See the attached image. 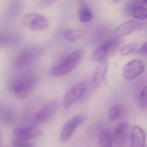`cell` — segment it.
I'll return each mask as SVG.
<instances>
[{"label": "cell", "instance_id": "603a6c76", "mask_svg": "<svg viewBox=\"0 0 147 147\" xmlns=\"http://www.w3.org/2000/svg\"><path fill=\"white\" fill-rule=\"evenodd\" d=\"M16 42V39L12 37H4L1 38V46H9L14 45Z\"/></svg>", "mask_w": 147, "mask_h": 147}, {"label": "cell", "instance_id": "3957f363", "mask_svg": "<svg viewBox=\"0 0 147 147\" xmlns=\"http://www.w3.org/2000/svg\"><path fill=\"white\" fill-rule=\"evenodd\" d=\"M22 24L35 32L44 31L49 26V21L45 16L35 13L24 15L22 20Z\"/></svg>", "mask_w": 147, "mask_h": 147}, {"label": "cell", "instance_id": "9c48e42d", "mask_svg": "<svg viewBox=\"0 0 147 147\" xmlns=\"http://www.w3.org/2000/svg\"><path fill=\"white\" fill-rule=\"evenodd\" d=\"M145 70V65L141 59H135L125 65L123 68V76L127 80H132L140 75Z\"/></svg>", "mask_w": 147, "mask_h": 147}, {"label": "cell", "instance_id": "5b68a950", "mask_svg": "<svg viewBox=\"0 0 147 147\" xmlns=\"http://www.w3.org/2000/svg\"><path fill=\"white\" fill-rule=\"evenodd\" d=\"M58 100L50 101L42 106L33 117L34 121L37 123H43L47 121L54 116L58 109Z\"/></svg>", "mask_w": 147, "mask_h": 147}, {"label": "cell", "instance_id": "d6986e66", "mask_svg": "<svg viewBox=\"0 0 147 147\" xmlns=\"http://www.w3.org/2000/svg\"><path fill=\"white\" fill-rule=\"evenodd\" d=\"M93 14L88 7H84L80 9L79 12V20L83 22H87L92 20Z\"/></svg>", "mask_w": 147, "mask_h": 147}, {"label": "cell", "instance_id": "7a4b0ae2", "mask_svg": "<svg viewBox=\"0 0 147 147\" xmlns=\"http://www.w3.org/2000/svg\"><path fill=\"white\" fill-rule=\"evenodd\" d=\"M83 55L82 50H75L60 63L51 68L50 70L51 76L60 77L71 72L80 63Z\"/></svg>", "mask_w": 147, "mask_h": 147}, {"label": "cell", "instance_id": "cb8c5ba5", "mask_svg": "<svg viewBox=\"0 0 147 147\" xmlns=\"http://www.w3.org/2000/svg\"><path fill=\"white\" fill-rule=\"evenodd\" d=\"M14 147H34L33 144L27 142V141L16 139L13 141Z\"/></svg>", "mask_w": 147, "mask_h": 147}, {"label": "cell", "instance_id": "484cf974", "mask_svg": "<svg viewBox=\"0 0 147 147\" xmlns=\"http://www.w3.org/2000/svg\"><path fill=\"white\" fill-rule=\"evenodd\" d=\"M142 3L144 6L147 7V0H142Z\"/></svg>", "mask_w": 147, "mask_h": 147}, {"label": "cell", "instance_id": "44dd1931", "mask_svg": "<svg viewBox=\"0 0 147 147\" xmlns=\"http://www.w3.org/2000/svg\"><path fill=\"white\" fill-rule=\"evenodd\" d=\"M139 104L142 109H146L147 106V86H143L140 95Z\"/></svg>", "mask_w": 147, "mask_h": 147}, {"label": "cell", "instance_id": "9a60e30c", "mask_svg": "<svg viewBox=\"0 0 147 147\" xmlns=\"http://www.w3.org/2000/svg\"><path fill=\"white\" fill-rule=\"evenodd\" d=\"M99 147H112V140L110 132L107 129H102L98 135Z\"/></svg>", "mask_w": 147, "mask_h": 147}, {"label": "cell", "instance_id": "7c38bea8", "mask_svg": "<svg viewBox=\"0 0 147 147\" xmlns=\"http://www.w3.org/2000/svg\"><path fill=\"white\" fill-rule=\"evenodd\" d=\"M128 123L126 122H122L118 124L113 133V140L118 147L125 145L127 140L128 135Z\"/></svg>", "mask_w": 147, "mask_h": 147}, {"label": "cell", "instance_id": "6da1fadb", "mask_svg": "<svg viewBox=\"0 0 147 147\" xmlns=\"http://www.w3.org/2000/svg\"><path fill=\"white\" fill-rule=\"evenodd\" d=\"M38 84L35 75L26 73L17 77L13 83L12 90L14 96L20 99L27 98L34 90Z\"/></svg>", "mask_w": 147, "mask_h": 147}, {"label": "cell", "instance_id": "30bf717a", "mask_svg": "<svg viewBox=\"0 0 147 147\" xmlns=\"http://www.w3.org/2000/svg\"><path fill=\"white\" fill-rule=\"evenodd\" d=\"M145 26L144 23L138 21L126 22L118 27L116 30L115 35L118 38L127 36L133 32L142 30Z\"/></svg>", "mask_w": 147, "mask_h": 147}, {"label": "cell", "instance_id": "ffe728a7", "mask_svg": "<svg viewBox=\"0 0 147 147\" xmlns=\"http://www.w3.org/2000/svg\"><path fill=\"white\" fill-rule=\"evenodd\" d=\"M122 115V110L120 107L115 105L110 108L109 111L108 115L110 119L112 121L119 119Z\"/></svg>", "mask_w": 147, "mask_h": 147}, {"label": "cell", "instance_id": "d4e9b609", "mask_svg": "<svg viewBox=\"0 0 147 147\" xmlns=\"http://www.w3.org/2000/svg\"><path fill=\"white\" fill-rule=\"evenodd\" d=\"M140 51L141 52L147 53V42L142 46Z\"/></svg>", "mask_w": 147, "mask_h": 147}, {"label": "cell", "instance_id": "277c9868", "mask_svg": "<svg viewBox=\"0 0 147 147\" xmlns=\"http://www.w3.org/2000/svg\"><path fill=\"white\" fill-rule=\"evenodd\" d=\"M120 43L116 40L113 39L106 41L100 46L93 52L91 59L93 62L100 63L105 60L116 52Z\"/></svg>", "mask_w": 147, "mask_h": 147}, {"label": "cell", "instance_id": "7402d4cb", "mask_svg": "<svg viewBox=\"0 0 147 147\" xmlns=\"http://www.w3.org/2000/svg\"><path fill=\"white\" fill-rule=\"evenodd\" d=\"M138 47V44L135 43L127 45L122 48L121 51V54L122 56H128L135 51Z\"/></svg>", "mask_w": 147, "mask_h": 147}, {"label": "cell", "instance_id": "8992f818", "mask_svg": "<svg viewBox=\"0 0 147 147\" xmlns=\"http://www.w3.org/2000/svg\"><path fill=\"white\" fill-rule=\"evenodd\" d=\"M86 90L85 82H80L73 86L66 93L63 100L65 108H68L75 104L84 94Z\"/></svg>", "mask_w": 147, "mask_h": 147}, {"label": "cell", "instance_id": "2e32d148", "mask_svg": "<svg viewBox=\"0 0 147 147\" xmlns=\"http://www.w3.org/2000/svg\"><path fill=\"white\" fill-rule=\"evenodd\" d=\"M83 35L82 32L78 29H67L64 32V38L71 42H76L80 40L83 37Z\"/></svg>", "mask_w": 147, "mask_h": 147}, {"label": "cell", "instance_id": "e0dca14e", "mask_svg": "<svg viewBox=\"0 0 147 147\" xmlns=\"http://www.w3.org/2000/svg\"><path fill=\"white\" fill-rule=\"evenodd\" d=\"M0 116L1 122L5 125H9L14 120V113L13 110L10 108H4L1 110Z\"/></svg>", "mask_w": 147, "mask_h": 147}, {"label": "cell", "instance_id": "83f0119b", "mask_svg": "<svg viewBox=\"0 0 147 147\" xmlns=\"http://www.w3.org/2000/svg\"></svg>", "mask_w": 147, "mask_h": 147}, {"label": "cell", "instance_id": "ac0fdd59", "mask_svg": "<svg viewBox=\"0 0 147 147\" xmlns=\"http://www.w3.org/2000/svg\"><path fill=\"white\" fill-rule=\"evenodd\" d=\"M132 15L137 20H146L147 18V9L144 7H137L133 9Z\"/></svg>", "mask_w": 147, "mask_h": 147}, {"label": "cell", "instance_id": "52a82bcc", "mask_svg": "<svg viewBox=\"0 0 147 147\" xmlns=\"http://www.w3.org/2000/svg\"><path fill=\"white\" fill-rule=\"evenodd\" d=\"M40 54L38 48H31L20 53L15 59V66L18 69L25 68L34 62Z\"/></svg>", "mask_w": 147, "mask_h": 147}, {"label": "cell", "instance_id": "4fadbf2b", "mask_svg": "<svg viewBox=\"0 0 147 147\" xmlns=\"http://www.w3.org/2000/svg\"><path fill=\"white\" fill-rule=\"evenodd\" d=\"M131 144L130 147H145L146 142V134L140 127L135 126L130 134Z\"/></svg>", "mask_w": 147, "mask_h": 147}, {"label": "cell", "instance_id": "ba28073f", "mask_svg": "<svg viewBox=\"0 0 147 147\" xmlns=\"http://www.w3.org/2000/svg\"><path fill=\"white\" fill-rule=\"evenodd\" d=\"M83 115H77L68 121L64 125L60 134L61 142H67L71 137L75 129L84 121Z\"/></svg>", "mask_w": 147, "mask_h": 147}, {"label": "cell", "instance_id": "4316f807", "mask_svg": "<svg viewBox=\"0 0 147 147\" xmlns=\"http://www.w3.org/2000/svg\"><path fill=\"white\" fill-rule=\"evenodd\" d=\"M113 2L114 3H117L118 2L120 1H121V0H113Z\"/></svg>", "mask_w": 147, "mask_h": 147}, {"label": "cell", "instance_id": "8fae6325", "mask_svg": "<svg viewBox=\"0 0 147 147\" xmlns=\"http://www.w3.org/2000/svg\"><path fill=\"white\" fill-rule=\"evenodd\" d=\"M14 134L16 139L27 141L40 136L41 131L35 127H21L15 129Z\"/></svg>", "mask_w": 147, "mask_h": 147}, {"label": "cell", "instance_id": "5bb4252c", "mask_svg": "<svg viewBox=\"0 0 147 147\" xmlns=\"http://www.w3.org/2000/svg\"><path fill=\"white\" fill-rule=\"evenodd\" d=\"M108 63L106 60H104L98 63L93 74L92 84L95 86L100 84L104 79L108 70Z\"/></svg>", "mask_w": 147, "mask_h": 147}]
</instances>
